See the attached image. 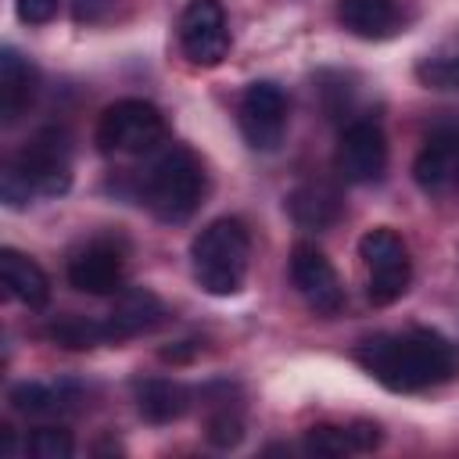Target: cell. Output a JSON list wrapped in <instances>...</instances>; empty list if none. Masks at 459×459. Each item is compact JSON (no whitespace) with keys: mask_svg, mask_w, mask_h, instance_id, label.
I'll use <instances>...</instances> for the list:
<instances>
[{"mask_svg":"<svg viewBox=\"0 0 459 459\" xmlns=\"http://www.w3.org/2000/svg\"><path fill=\"white\" fill-rule=\"evenodd\" d=\"M412 179L427 194L459 190V129H437L427 136L412 161Z\"/></svg>","mask_w":459,"mask_h":459,"instance_id":"cell-12","label":"cell"},{"mask_svg":"<svg viewBox=\"0 0 459 459\" xmlns=\"http://www.w3.org/2000/svg\"><path fill=\"white\" fill-rule=\"evenodd\" d=\"M36 97V68L11 47H4L0 54V118L4 126L18 122L22 111L32 104Z\"/></svg>","mask_w":459,"mask_h":459,"instance_id":"cell-15","label":"cell"},{"mask_svg":"<svg viewBox=\"0 0 459 459\" xmlns=\"http://www.w3.org/2000/svg\"><path fill=\"white\" fill-rule=\"evenodd\" d=\"M337 22L359 39H387L398 29V0H337Z\"/></svg>","mask_w":459,"mask_h":459,"instance_id":"cell-17","label":"cell"},{"mask_svg":"<svg viewBox=\"0 0 459 459\" xmlns=\"http://www.w3.org/2000/svg\"><path fill=\"white\" fill-rule=\"evenodd\" d=\"M333 169L344 183H377L387 169V140L384 129L369 118L351 122L333 151Z\"/></svg>","mask_w":459,"mask_h":459,"instance_id":"cell-9","label":"cell"},{"mask_svg":"<svg viewBox=\"0 0 459 459\" xmlns=\"http://www.w3.org/2000/svg\"><path fill=\"white\" fill-rule=\"evenodd\" d=\"M68 283L82 294H118L126 283V258L115 244L93 240L68 262Z\"/></svg>","mask_w":459,"mask_h":459,"instance_id":"cell-11","label":"cell"},{"mask_svg":"<svg viewBox=\"0 0 459 459\" xmlns=\"http://www.w3.org/2000/svg\"><path fill=\"white\" fill-rule=\"evenodd\" d=\"M0 276H4L7 294L14 301H22L25 308H43L50 301V280L29 255H22L14 247H4L0 251Z\"/></svg>","mask_w":459,"mask_h":459,"instance_id":"cell-16","label":"cell"},{"mask_svg":"<svg viewBox=\"0 0 459 459\" xmlns=\"http://www.w3.org/2000/svg\"><path fill=\"white\" fill-rule=\"evenodd\" d=\"M100 7H104V0H75L72 14H75V22H93L100 14Z\"/></svg>","mask_w":459,"mask_h":459,"instance_id":"cell-27","label":"cell"},{"mask_svg":"<svg viewBox=\"0 0 459 459\" xmlns=\"http://www.w3.org/2000/svg\"><path fill=\"white\" fill-rule=\"evenodd\" d=\"M165 133V115L151 100L126 97L100 111L93 140L100 154H151Z\"/></svg>","mask_w":459,"mask_h":459,"instance_id":"cell-4","label":"cell"},{"mask_svg":"<svg viewBox=\"0 0 459 459\" xmlns=\"http://www.w3.org/2000/svg\"><path fill=\"white\" fill-rule=\"evenodd\" d=\"M57 7H61V0H18V18L25 25H43L57 14Z\"/></svg>","mask_w":459,"mask_h":459,"instance_id":"cell-25","label":"cell"},{"mask_svg":"<svg viewBox=\"0 0 459 459\" xmlns=\"http://www.w3.org/2000/svg\"><path fill=\"white\" fill-rule=\"evenodd\" d=\"M237 122L251 151H276L287 133V97L276 82H251L237 104Z\"/></svg>","mask_w":459,"mask_h":459,"instance_id":"cell-8","label":"cell"},{"mask_svg":"<svg viewBox=\"0 0 459 459\" xmlns=\"http://www.w3.org/2000/svg\"><path fill=\"white\" fill-rule=\"evenodd\" d=\"M251 265V233L240 219L208 222L190 244V269L201 290L230 298L244 287Z\"/></svg>","mask_w":459,"mask_h":459,"instance_id":"cell-2","label":"cell"},{"mask_svg":"<svg viewBox=\"0 0 459 459\" xmlns=\"http://www.w3.org/2000/svg\"><path fill=\"white\" fill-rule=\"evenodd\" d=\"M359 258L366 265V298L377 308L394 305L409 290V280H412L409 247L391 226H373L369 233H362Z\"/></svg>","mask_w":459,"mask_h":459,"instance_id":"cell-5","label":"cell"},{"mask_svg":"<svg viewBox=\"0 0 459 459\" xmlns=\"http://www.w3.org/2000/svg\"><path fill=\"white\" fill-rule=\"evenodd\" d=\"M355 359L377 384L398 394L448 384L459 373L455 344L437 330H423V326L405 333H377L359 344Z\"/></svg>","mask_w":459,"mask_h":459,"instance_id":"cell-1","label":"cell"},{"mask_svg":"<svg viewBox=\"0 0 459 459\" xmlns=\"http://www.w3.org/2000/svg\"><path fill=\"white\" fill-rule=\"evenodd\" d=\"M204 437H208V445H215V448H233V445H240V437H244V412H240L237 405H230V402L215 405V409L208 412V420H204Z\"/></svg>","mask_w":459,"mask_h":459,"instance_id":"cell-22","label":"cell"},{"mask_svg":"<svg viewBox=\"0 0 459 459\" xmlns=\"http://www.w3.org/2000/svg\"><path fill=\"white\" fill-rule=\"evenodd\" d=\"M341 212H344L341 190L323 179H308L287 194V215L301 230H330L341 219Z\"/></svg>","mask_w":459,"mask_h":459,"instance_id":"cell-14","label":"cell"},{"mask_svg":"<svg viewBox=\"0 0 459 459\" xmlns=\"http://www.w3.org/2000/svg\"><path fill=\"white\" fill-rule=\"evenodd\" d=\"M194 402V391L183 387L179 380H143L136 387V409L147 423H172L186 416Z\"/></svg>","mask_w":459,"mask_h":459,"instance_id":"cell-18","label":"cell"},{"mask_svg":"<svg viewBox=\"0 0 459 459\" xmlns=\"http://www.w3.org/2000/svg\"><path fill=\"white\" fill-rule=\"evenodd\" d=\"M204 194V169L190 147H169L143 176V204L161 222H186Z\"/></svg>","mask_w":459,"mask_h":459,"instance_id":"cell-3","label":"cell"},{"mask_svg":"<svg viewBox=\"0 0 459 459\" xmlns=\"http://www.w3.org/2000/svg\"><path fill=\"white\" fill-rule=\"evenodd\" d=\"M290 280L298 294L316 308L319 316H337L344 308V287L330 258L316 244H294L290 251Z\"/></svg>","mask_w":459,"mask_h":459,"instance_id":"cell-10","label":"cell"},{"mask_svg":"<svg viewBox=\"0 0 459 459\" xmlns=\"http://www.w3.org/2000/svg\"><path fill=\"white\" fill-rule=\"evenodd\" d=\"M36 197H57L72 186V147L61 129L36 133L7 165Z\"/></svg>","mask_w":459,"mask_h":459,"instance_id":"cell-6","label":"cell"},{"mask_svg":"<svg viewBox=\"0 0 459 459\" xmlns=\"http://www.w3.org/2000/svg\"><path fill=\"white\" fill-rule=\"evenodd\" d=\"M165 319V305L158 301V294L143 290V287H133V290H122L115 308L104 316V333H108V344H122L136 333H147L154 330L158 323Z\"/></svg>","mask_w":459,"mask_h":459,"instance_id":"cell-13","label":"cell"},{"mask_svg":"<svg viewBox=\"0 0 459 459\" xmlns=\"http://www.w3.org/2000/svg\"><path fill=\"white\" fill-rule=\"evenodd\" d=\"M47 337L57 341L61 348H72V351H90L97 344H108L104 319H82V316H65L57 323H50Z\"/></svg>","mask_w":459,"mask_h":459,"instance_id":"cell-21","label":"cell"},{"mask_svg":"<svg viewBox=\"0 0 459 459\" xmlns=\"http://www.w3.org/2000/svg\"><path fill=\"white\" fill-rule=\"evenodd\" d=\"M305 448L316 452V455H348V452H355L348 427H326V423L312 427L305 434Z\"/></svg>","mask_w":459,"mask_h":459,"instance_id":"cell-24","label":"cell"},{"mask_svg":"<svg viewBox=\"0 0 459 459\" xmlns=\"http://www.w3.org/2000/svg\"><path fill=\"white\" fill-rule=\"evenodd\" d=\"M75 391L65 384H18L11 387V405L25 416H57L65 409H72Z\"/></svg>","mask_w":459,"mask_h":459,"instance_id":"cell-19","label":"cell"},{"mask_svg":"<svg viewBox=\"0 0 459 459\" xmlns=\"http://www.w3.org/2000/svg\"><path fill=\"white\" fill-rule=\"evenodd\" d=\"M25 452L32 459H68L75 452V441H72V434L65 427H39V430L29 434Z\"/></svg>","mask_w":459,"mask_h":459,"instance_id":"cell-23","label":"cell"},{"mask_svg":"<svg viewBox=\"0 0 459 459\" xmlns=\"http://www.w3.org/2000/svg\"><path fill=\"white\" fill-rule=\"evenodd\" d=\"M416 79L430 90H459V36L416 65Z\"/></svg>","mask_w":459,"mask_h":459,"instance_id":"cell-20","label":"cell"},{"mask_svg":"<svg viewBox=\"0 0 459 459\" xmlns=\"http://www.w3.org/2000/svg\"><path fill=\"white\" fill-rule=\"evenodd\" d=\"M179 47L190 65L215 68L230 54V25L219 0H186L176 25Z\"/></svg>","mask_w":459,"mask_h":459,"instance_id":"cell-7","label":"cell"},{"mask_svg":"<svg viewBox=\"0 0 459 459\" xmlns=\"http://www.w3.org/2000/svg\"><path fill=\"white\" fill-rule=\"evenodd\" d=\"M348 434H351V445H355V452H373L377 445H380V427L377 423H366V420H359V423H348Z\"/></svg>","mask_w":459,"mask_h":459,"instance_id":"cell-26","label":"cell"}]
</instances>
